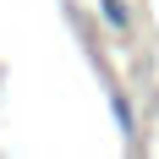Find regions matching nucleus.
Listing matches in <instances>:
<instances>
[{
    "instance_id": "nucleus-1",
    "label": "nucleus",
    "mask_w": 159,
    "mask_h": 159,
    "mask_svg": "<svg viewBox=\"0 0 159 159\" xmlns=\"http://www.w3.org/2000/svg\"><path fill=\"white\" fill-rule=\"evenodd\" d=\"M110 115H115V126H121V137H137V110H132V99L121 88H110Z\"/></svg>"
},
{
    "instance_id": "nucleus-2",
    "label": "nucleus",
    "mask_w": 159,
    "mask_h": 159,
    "mask_svg": "<svg viewBox=\"0 0 159 159\" xmlns=\"http://www.w3.org/2000/svg\"><path fill=\"white\" fill-rule=\"evenodd\" d=\"M99 16H104L110 33H132V6L126 0H99Z\"/></svg>"
}]
</instances>
